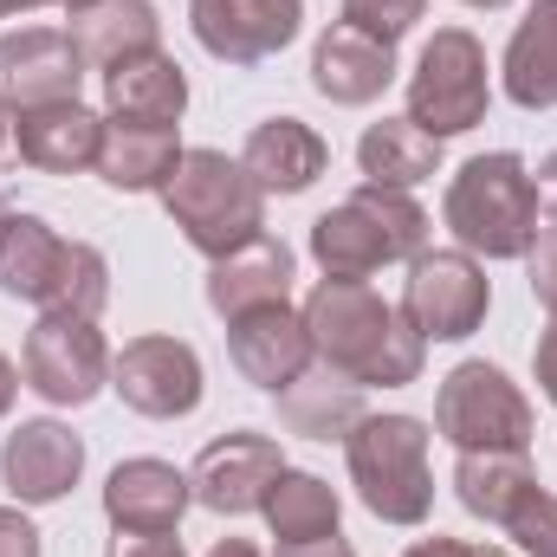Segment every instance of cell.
I'll list each match as a JSON object with an SVG mask.
<instances>
[{
  "label": "cell",
  "instance_id": "cell-1",
  "mask_svg": "<svg viewBox=\"0 0 557 557\" xmlns=\"http://www.w3.org/2000/svg\"><path fill=\"white\" fill-rule=\"evenodd\" d=\"M305 331H311V357L357 389L421 383V357H428L421 331L363 278H318L305 298Z\"/></svg>",
  "mask_w": 557,
  "mask_h": 557
},
{
  "label": "cell",
  "instance_id": "cell-2",
  "mask_svg": "<svg viewBox=\"0 0 557 557\" xmlns=\"http://www.w3.org/2000/svg\"><path fill=\"white\" fill-rule=\"evenodd\" d=\"M162 208L182 227V240L208 260H227L267 234V195L221 149H182V162L162 188Z\"/></svg>",
  "mask_w": 557,
  "mask_h": 557
},
{
  "label": "cell",
  "instance_id": "cell-3",
  "mask_svg": "<svg viewBox=\"0 0 557 557\" xmlns=\"http://www.w3.org/2000/svg\"><path fill=\"white\" fill-rule=\"evenodd\" d=\"M441 221L454 227V240H460L467 253L525 260V247L539 240V188H532L525 156L493 149V156L460 162V175L447 182Z\"/></svg>",
  "mask_w": 557,
  "mask_h": 557
},
{
  "label": "cell",
  "instance_id": "cell-4",
  "mask_svg": "<svg viewBox=\"0 0 557 557\" xmlns=\"http://www.w3.org/2000/svg\"><path fill=\"white\" fill-rule=\"evenodd\" d=\"M428 240V214L409 201V188H376L363 182L350 201L311 221V260L324 278H370L376 267L416 260Z\"/></svg>",
  "mask_w": 557,
  "mask_h": 557
},
{
  "label": "cell",
  "instance_id": "cell-5",
  "mask_svg": "<svg viewBox=\"0 0 557 557\" xmlns=\"http://www.w3.org/2000/svg\"><path fill=\"white\" fill-rule=\"evenodd\" d=\"M344 460L357 480V499L383 525H421L434 512V473H428V421L416 416H363L344 434Z\"/></svg>",
  "mask_w": 557,
  "mask_h": 557
},
{
  "label": "cell",
  "instance_id": "cell-6",
  "mask_svg": "<svg viewBox=\"0 0 557 557\" xmlns=\"http://www.w3.org/2000/svg\"><path fill=\"white\" fill-rule=\"evenodd\" d=\"M493 85H486V46L467 26H441L421 46L416 72H409V124H421L434 143L460 137L486 117Z\"/></svg>",
  "mask_w": 557,
  "mask_h": 557
},
{
  "label": "cell",
  "instance_id": "cell-7",
  "mask_svg": "<svg viewBox=\"0 0 557 557\" xmlns=\"http://www.w3.org/2000/svg\"><path fill=\"white\" fill-rule=\"evenodd\" d=\"M434 428L460 454H525L532 447V403L499 363H460L441 376Z\"/></svg>",
  "mask_w": 557,
  "mask_h": 557
},
{
  "label": "cell",
  "instance_id": "cell-8",
  "mask_svg": "<svg viewBox=\"0 0 557 557\" xmlns=\"http://www.w3.org/2000/svg\"><path fill=\"white\" fill-rule=\"evenodd\" d=\"M486 305H493V278L486 267L473 260V253H460V247H421L416 260H409V285H403V318L421 331V344L434 337V344H460V337H473L480 324H486Z\"/></svg>",
  "mask_w": 557,
  "mask_h": 557
},
{
  "label": "cell",
  "instance_id": "cell-9",
  "mask_svg": "<svg viewBox=\"0 0 557 557\" xmlns=\"http://www.w3.org/2000/svg\"><path fill=\"white\" fill-rule=\"evenodd\" d=\"M104 383H111V344L98 318L46 311L26 331V389H39L52 409H85Z\"/></svg>",
  "mask_w": 557,
  "mask_h": 557
},
{
  "label": "cell",
  "instance_id": "cell-10",
  "mask_svg": "<svg viewBox=\"0 0 557 557\" xmlns=\"http://www.w3.org/2000/svg\"><path fill=\"white\" fill-rule=\"evenodd\" d=\"M111 389L149 421H182L201 409V357L182 337H137L111 357Z\"/></svg>",
  "mask_w": 557,
  "mask_h": 557
},
{
  "label": "cell",
  "instance_id": "cell-11",
  "mask_svg": "<svg viewBox=\"0 0 557 557\" xmlns=\"http://www.w3.org/2000/svg\"><path fill=\"white\" fill-rule=\"evenodd\" d=\"M285 460H278V441L273 434H221L201 447V460L188 467V486H195V506L221 512V519H240V512H260L267 493L278 486Z\"/></svg>",
  "mask_w": 557,
  "mask_h": 557
},
{
  "label": "cell",
  "instance_id": "cell-12",
  "mask_svg": "<svg viewBox=\"0 0 557 557\" xmlns=\"http://www.w3.org/2000/svg\"><path fill=\"white\" fill-rule=\"evenodd\" d=\"M188 26L221 65H260L298 39L305 7L298 0H188Z\"/></svg>",
  "mask_w": 557,
  "mask_h": 557
},
{
  "label": "cell",
  "instance_id": "cell-13",
  "mask_svg": "<svg viewBox=\"0 0 557 557\" xmlns=\"http://www.w3.org/2000/svg\"><path fill=\"white\" fill-rule=\"evenodd\" d=\"M85 473V441L65 421H20L0 447V480L20 506H59Z\"/></svg>",
  "mask_w": 557,
  "mask_h": 557
},
{
  "label": "cell",
  "instance_id": "cell-14",
  "mask_svg": "<svg viewBox=\"0 0 557 557\" xmlns=\"http://www.w3.org/2000/svg\"><path fill=\"white\" fill-rule=\"evenodd\" d=\"M85 59L72 52L65 33L52 26H20L0 39V104L7 111H39V104H65L78 98Z\"/></svg>",
  "mask_w": 557,
  "mask_h": 557
},
{
  "label": "cell",
  "instance_id": "cell-15",
  "mask_svg": "<svg viewBox=\"0 0 557 557\" xmlns=\"http://www.w3.org/2000/svg\"><path fill=\"white\" fill-rule=\"evenodd\" d=\"M227 357L234 370L253 383V389H285L311 370V331H305V311L292 305H260L247 318L227 324Z\"/></svg>",
  "mask_w": 557,
  "mask_h": 557
},
{
  "label": "cell",
  "instance_id": "cell-16",
  "mask_svg": "<svg viewBox=\"0 0 557 557\" xmlns=\"http://www.w3.org/2000/svg\"><path fill=\"white\" fill-rule=\"evenodd\" d=\"M311 85H318V98H331V104H376L389 85H396V46H383V39H370V33H357V26H331L318 46H311Z\"/></svg>",
  "mask_w": 557,
  "mask_h": 557
},
{
  "label": "cell",
  "instance_id": "cell-17",
  "mask_svg": "<svg viewBox=\"0 0 557 557\" xmlns=\"http://www.w3.org/2000/svg\"><path fill=\"white\" fill-rule=\"evenodd\" d=\"M188 499H195L188 473L169 467V460H149V454L143 460H117L111 480H104V512H111L117 532H175Z\"/></svg>",
  "mask_w": 557,
  "mask_h": 557
},
{
  "label": "cell",
  "instance_id": "cell-18",
  "mask_svg": "<svg viewBox=\"0 0 557 557\" xmlns=\"http://www.w3.org/2000/svg\"><path fill=\"white\" fill-rule=\"evenodd\" d=\"M65 39L85 65L111 72L137 52H156L162 20L149 0H65Z\"/></svg>",
  "mask_w": 557,
  "mask_h": 557
},
{
  "label": "cell",
  "instance_id": "cell-19",
  "mask_svg": "<svg viewBox=\"0 0 557 557\" xmlns=\"http://www.w3.org/2000/svg\"><path fill=\"white\" fill-rule=\"evenodd\" d=\"M13 117H20V162H33L39 175H78V169H98L104 117L85 111L78 98H65V104H39V111H13Z\"/></svg>",
  "mask_w": 557,
  "mask_h": 557
},
{
  "label": "cell",
  "instance_id": "cell-20",
  "mask_svg": "<svg viewBox=\"0 0 557 557\" xmlns=\"http://www.w3.org/2000/svg\"><path fill=\"white\" fill-rule=\"evenodd\" d=\"M324 162H331V143L318 137L311 124H298V117L253 124V137L240 149V169L253 175L260 195H305L324 175Z\"/></svg>",
  "mask_w": 557,
  "mask_h": 557
},
{
  "label": "cell",
  "instance_id": "cell-21",
  "mask_svg": "<svg viewBox=\"0 0 557 557\" xmlns=\"http://www.w3.org/2000/svg\"><path fill=\"white\" fill-rule=\"evenodd\" d=\"M104 111L117 124H162V131H175L182 111H188V78H182V65L162 46L137 52V59L104 72Z\"/></svg>",
  "mask_w": 557,
  "mask_h": 557
},
{
  "label": "cell",
  "instance_id": "cell-22",
  "mask_svg": "<svg viewBox=\"0 0 557 557\" xmlns=\"http://www.w3.org/2000/svg\"><path fill=\"white\" fill-rule=\"evenodd\" d=\"M285 298H292V247L273 240V234H260L253 247H240V253L208 267V305L227 324L260 311V305H285Z\"/></svg>",
  "mask_w": 557,
  "mask_h": 557
},
{
  "label": "cell",
  "instance_id": "cell-23",
  "mask_svg": "<svg viewBox=\"0 0 557 557\" xmlns=\"http://www.w3.org/2000/svg\"><path fill=\"white\" fill-rule=\"evenodd\" d=\"M175 162H182L175 131H162V124H117V117L104 124L98 175L111 188H124V195H162L169 175H175Z\"/></svg>",
  "mask_w": 557,
  "mask_h": 557
},
{
  "label": "cell",
  "instance_id": "cell-24",
  "mask_svg": "<svg viewBox=\"0 0 557 557\" xmlns=\"http://www.w3.org/2000/svg\"><path fill=\"white\" fill-rule=\"evenodd\" d=\"M59 267H65V240L39 214H13L7 208V221H0V292L46 311V298L59 285Z\"/></svg>",
  "mask_w": 557,
  "mask_h": 557
},
{
  "label": "cell",
  "instance_id": "cell-25",
  "mask_svg": "<svg viewBox=\"0 0 557 557\" xmlns=\"http://www.w3.org/2000/svg\"><path fill=\"white\" fill-rule=\"evenodd\" d=\"M499 72H506V98L519 111H552L557 104V0H532Z\"/></svg>",
  "mask_w": 557,
  "mask_h": 557
},
{
  "label": "cell",
  "instance_id": "cell-26",
  "mask_svg": "<svg viewBox=\"0 0 557 557\" xmlns=\"http://www.w3.org/2000/svg\"><path fill=\"white\" fill-rule=\"evenodd\" d=\"M278 416H285L292 434H305V441H344L363 421V396H357V383H344V376H331L318 363V376L305 370L298 383L278 389Z\"/></svg>",
  "mask_w": 557,
  "mask_h": 557
},
{
  "label": "cell",
  "instance_id": "cell-27",
  "mask_svg": "<svg viewBox=\"0 0 557 557\" xmlns=\"http://www.w3.org/2000/svg\"><path fill=\"white\" fill-rule=\"evenodd\" d=\"M532 486H539V473H532L525 454H460V467H454L460 506H467L473 519L499 525V532H506V519L519 512V499H525Z\"/></svg>",
  "mask_w": 557,
  "mask_h": 557
},
{
  "label": "cell",
  "instance_id": "cell-28",
  "mask_svg": "<svg viewBox=\"0 0 557 557\" xmlns=\"http://www.w3.org/2000/svg\"><path fill=\"white\" fill-rule=\"evenodd\" d=\"M357 162H363V175L376 188H416V182H428L441 169V143L428 137L421 124H409V117H383V124L363 131Z\"/></svg>",
  "mask_w": 557,
  "mask_h": 557
},
{
  "label": "cell",
  "instance_id": "cell-29",
  "mask_svg": "<svg viewBox=\"0 0 557 557\" xmlns=\"http://www.w3.org/2000/svg\"><path fill=\"white\" fill-rule=\"evenodd\" d=\"M260 512H267V525H273L278 545H305V539H331L344 506H337V493H331L318 473H298V467H285Z\"/></svg>",
  "mask_w": 557,
  "mask_h": 557
},
{
  "label": "cell",
  "instance_id": "cell-30",
  "mask_svg": "<svg viewBox=\"0 0 557 557\" xmlns=\"http://www.w3.org/2000/svg\"><path fill=\"white\" fill-rule=\"evenodd\" d=\"M104 305H111V267H104V253L85 247V240H65V267H59V285H52L46 311H59V318H98Z\"/></svg>",
  "mask_w": 557,
  "mask_h": 557
},
{
  "label": "cell",
  "instance_id": "cell-31",
  "mask_svg": "<svg viewBox=\"0 0 557 557\" xmlns=\"http://www.w3.org/2000/svg\"><path fill=\"white\" fill-rule=\"evenodd\" d=\"M421 13H428V0H344V26H357L383 46H396Z\"/></svg>",
  "mask_w": 557,
  "mask_h": 557
},
{
  "label": "cell",
  "instance_id": "cell-32",
  "mask_svg": "<svg viewBox=\"0 0 557 557\" xmlns=\"http://www.w3.org/2000/svg\"><path fill=\"white\" fill-rule=\"evenodd\" d=\"M506 532L525 545V557H557V499L545 486H532V493L519 499V512L506 519Z\"/></svg>",
  "mask_w": 557,
  "mask_h": 557
},
{
  "label": "cell",
  "instance_id": "cell-33",
  "mask_svg": "<svg viewBox=\"0 0 557 557\" xmlns=\"http://www.w3.org/2000/svg\"><path fill=\"white\" fill-rule=\"evenodd\" d=\"M525 273H532V298L557 318V221L539 227V240L525 247Z\"/></svg>",
  "mask_w": 557,
  "mask_h": 557
},
{
  "label": "cell",
  "instance_id": "cell-34",
  "mask_svg": "<svg viewBox=\"0 0 557 557\" xmlns=\"http://www.w3.org/2000/svg\"><path fill=\"white\" fill-rule=\"evenodd\" d=\"M104 557H188L175 532H117Z\"/></svg>",
  "mask_w": 557,
  "mask_h": 557
},
{
  "label": "cell",
  "instance_id": "cell-35",
  "mask_svg": "<svg viewBox=\"0 0 557 557\" xmlns=\"http://www.w3.org/2000/svg\"><path fill=\"white\" fill-rule=\"evenodd\" d=\"M0 557H39V532H33V519L13 512V506H0Z\"/></svg>",
  "mask_w": 557,
  "mask_h": 557
},
{
  "label": "cell",
  "instance_id": "cell-36",
  "mask_svg": "<svg viewBox=\"0 0 557 557\" xmlns=\"http://www.w3.org/2000/svg\"><path fill=\"white\" fill-rule=\"evenodd\" d=\"M403 557H512V552H499V545H467V539H421V545H409Z\"/></svg>",
  "mask_w": 557,
  "mask_h": 557
},
{
  "label": "cell",
  "instance_id": "cell-37",
  "mask_svg": "<svg viewBox=\"0 0 557 557\" xmlns=\"http://www.w3.org/2000/svg\"><path fill=\"white\" fill-rule=\"evenodd\" d=\"M532 370H539V389H545V403L557 409V324L539 337V357H532Z\"/></svg>",
  "mask_w": 557,
  "mask_h": 557
},
{
  "label": "cell",
  "instance_id": "cell-38",
  "mask_svg": "<svg viewBox=\"0 0 557 557\" xmlns=\"http://www.w3.org/2000/svg\"><path fill=\"white\" fill-rule=\"evenodd\" d=\"M278 557H357V552H350V545H344V539L331 532V539H305V545H278Z\"/></svg>",
  "mask_w": 557,
  "mask_h": 557
},
{
  "label": "cell",
  "instance_id": "cell-39",
  "mask_svg": "<svg viewBox=\"0 0 557 557\" xmlns=\"http://www.w3.org/2000/svg\"><path fill=\"white\" fill-rule=\"evenodd\" d=\"M532 188H539V208H545V214L557 221V149L545 156V162H539V175H532Z\"/></svg>",
  "mask_w": 557,
  "mask_h": 557
},
{
  "label": "cell",
  "instance_id": "cell-40",
  "mask_svg": "<svg viewBox=\"0 0 557 557\" xmlns=\"http://www.w3.org/2000/svg\"><path fill=\"white\" fill-rule=\"evenodd\" d=\"M13 162H20V117L0 104V175H7Z\"/></svg>",
  "mask_w": 557,
  "mask_h": 557
},
{
  "label": "cell",
  "instance_id": "cell-41",
  "mask_svg": "<svg viewBox=\"0 0 557 557\" xmlns=\"http://www.w3.org/2000/svg\"><path fill=\"white\" fill-rule=\"evenodd\" d=\"M13 396H20V370H13V363L0 357V416L13 409Z\"/></svg>",
  "mask_w": 557,
  "mask_h": 557
},
{
  "label": "cell",
  "instance_id": "cell-42",
  "mask_svg": "<svg viewBox=\"0 0 557 557\" xmlns=\"http://www.w3.org/2000/svg\"><path fill=\"white\" fill-rule=\"evenodd\" d=\"M208 557H260V552H253L247 539H221V545H214V552H208Z\"/></svg>",
  "mask_w": 557,
  "mask_h": 557
},
{
  "label": "cell",
  "instance_id": "cell-43",
  "mask_svg": "<svg viewBox=\"0 0 557 557\" xmlns=\"http://www.w3.org/2000/svg\"><path fill=\"white\" fill-rule=\"evenodd\" d=\"M13 7H20V13H33V7H52V0H13Z\"/></svg>",
  "mask_w": 557,
  "mask_h": 557
},
{
  "label": "cell",
  "instance_id": "cell-44",
  "mask_svg": "<svg viewBox=\"0 0 557 557\" xmlns=\"http://www.w3.org/2000/svg\"><path fill=\"white\" fill-rule=\"evenodd\" d=\"M467 7H486V13H493V7H512V0H467Z\"/></svg>",
  "mask_w": 557,
  "mask_h": 557
},
{
  "label": "cell",
  "instance_id": "cell-45",
  "mask_svg": "<svg viewBox=\"0 0 557 557\" xmlns=\"http://www.w3.org/2000/svg\"><path fill=\"white\" fill-rule=\"evenodd\" d=\"M7 13H13V0H0V20H7Z\"/></svg>",
  "mask_w": 557,
  "mask_h": 557
},
{
  "label": "cell",
  "instance_id": "cell-46",
  "mask_svg": "<svg viewBox=\"0 0 557 557\" xmlns=\"http://www.w3.org/2000/svg\"><path fill=\"white\" fill-rule=\"evenodd\" d=\"M0 221H7V195H0Z\"/></svg>",
  "mask_w": 557,
  "mask_h": 557
}]
</instances>
